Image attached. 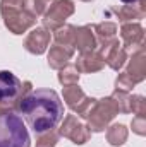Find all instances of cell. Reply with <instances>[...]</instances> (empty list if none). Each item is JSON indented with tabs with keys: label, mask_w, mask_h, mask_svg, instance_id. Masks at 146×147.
Returning <instances> with one entry per match:
<instances>
[{
	"label": "cell",
	"mask_w": 146,
	"mask_h": 147,
	"mask_svg": "<svg viewBox=\"0 0 146 147\" xmlns=\"http://www.w3.org/2000/svg\"><path fill=\"white\" fill-rule=\"evenodd\" d=\"M31 139L17 113L0 115V147H29Z\"/></svg>",
	"instance_id": "3"
},
{
	"label": "cell",
	"mask_w": 146,
	"mask_h": 147,
	"mask_svg": "<svg viewBox=\"0 0 146 147\" xmlns=\"http://www.w3.org/2000/svg\"><path fill=\"white\" fill-rule=\"evenodd\" d=\"M59 82L62 86H72L79 82V70L76 69V65H64L59 70Z\"/></svg>",
	"instance_id": "21"
},
{
	"label": "cell",
	"mask_w": 146,
	"mask_h": 147,
	"mask_svg": "<svg viewBox=\"0 0 146 147\" xmlns=\"http://www.w3.org/2000/svg\"><path fill=\"white\" fill-rule=\"evenodd\" d=\"M0 12L5 28L12 34H23L36 24V17L24 9L23 0H2Z\"/></svg>",
	"instance_id": "4"
},
{
	"label": "cell",
	"mask_w": 146,
	"mask_h": 147,
	"mask_svg": "<svg viewBox=\"0 0 146 147\" xmlns=\"http://www.w3.org/2000/svg\"><path fill=\"white\" fill-rule=\"evenodd\" d=\"M53 2H55V0H23L24 9H26L31 16H35V17H41V16L52 7Z\"/></svg>",
	"instance_id": "20"
},
{
	"label": "cell",
	"mask_w": 146,
	"mask_h": 147,
	"mask_svg": "<svg viewBox=\"0 0 146 147\" xmlns=\"http://www.w3.org/2000/svg\"><path fill=\"white\" fill-rule=\"evenodd\" d=\"M102 57L105 58V63L108 65L112 70H120L126 62H127V51L122 46V43H119V39H115L108 48L102 53Z\"/></svg>",
	"instance_id": "14"
},
{
	"label": "cell",
	"mask_w": 146,
	"mask_h": 147,
	"mask_svg": "<svg viewBox=\"0 0 146 147\" xmlns=\"http://www.w3.org/2000/svg\"><path fill=\"white\" fill-rule=\"evenodd\" d=\"M124 3H127V5H132V3H138L139 0H122Z\"/></svg>",
	"instance_id": "27"
},
{
	"label": "cell",
	"mask_w": 146,
	"mask_h": 147,
	"mask_svg": "<svg viewBox=\"0 0 146 147\" xmlns=\"http://www.w3.org/2000/svg\"><path fill=\"white\" fill-rule=\"evenodd\" d=\"M146 14L145 0H139L132 5H124L120 10H117V17L120 22H132L134 19H143Z\"/></svg>",
	"instance_id": "17"
},
{
	"label": "cell",
	"mask_w": 146,
	"mask_h": 147,
	"mask_svg": "<svg viewBox=\"0 0 146 147\" xmlns=\"http://www.w3.org/2000/svg\"><path fill=\"white\" fill-rule=\"evenodd\" d=\"M112 99L115 101L119 113H131V94L129 92L115 89L112 92Z\"/></svg>",
	"instance_id": "22"
},
{
	"label": "cell",
	"mask_w": 146,
	"mask_h": 147,
	"mask_svg": "<svg viewBox=\"0 0 146 147\" xmlns=\"http://www.w3.org/2000/svg\"><path fill=\"white\" fill-rule=\"evenodd\" d=\"M59 132L55 130H50V132H45V134H40L36 140V147H55L59 142Z\"/></svg>",
	"instance_id": "23"
},
{
	"label": "cell",
	"mask_w": 146,
	"mask_h": 147,
	"mask_svg": "<svg viewBox=\"0 0 146 147\" xmlns=\"http://www.w3.org/2000/svg\"><path fill=\"white\" fill-rule=\"evenodd\" d=\"M59 135L69 139L76 146H83V144H86L91 139V130L76 115H67L64 118L60 128H59Z\"/></svg>",
	"instance_id": "7"
},
{
	"label": "cell",
	"mask_w": 146,
	"mask_h": 147,
	"mask_svg": "<svg viewBox=\"0 0 146 147\" xmlns=\"http://www.w3.org/2000/svg\"><path fill=\"white\" fill-rule=\"evenodd\" d=\"M131 111L134 115L146 116V99L143 96H131Z\"/></svg>",
	"instance_id": "25"
},
{
	"label": "cell",
	"mask_w": 146,
	"mask_h": 147,
	"mask_svg": "<svg viewBox=\"0 0 146 147\" xmlns=\"http://www.w3.org/2000/svg\"><path fill=\"white\" fill-rule=\"evenodd\" d=\"M33 91L29 80H19V77L10 70H0V105H3L12 113L19 111L21 99Z\"/></svg>",
	"instance_id": "2"
},
{
	"label": "cell",
	"mask_w": 146,
	"mask_h": 147,
	"mask_svg": "<svg viewBox=\"0 0 146 147\" xmlns=\"http://www.w3.org/2000/svg\"><path fill=\"white\" fill-rule=\"evenodd\" d=\"M19 113L35 134H45L53 130L64 118V105L60 96L52 89H36L28 92L21 103Z\"/></svg>",
	"instance_id": "1"
},
{
	"label": "cell",
	"mask_w": 146,
	"mask_h": 147,
	"mask_svg": "<svg viewBox=\"0 0 146 147\" xmlns=\"http://www.w3.org/2000/svg\"><path fill=\"white\" fill-rule=\"evenodd\" d=\"M50 45V31L45 28H35L24 39L26 51L33 55H43Z\"/></svg>",
	"instance_id": "10"
},
{
	"label": "cell",
	"mask_w": 146,
	"mask_h": 147,
	"mask_svg": "<svg viewBox=\"0 0 146 147\" xmlns=\"http://www.w3.org/2000/svg\"><path fill=\"white\" fill-rule=\"evenodd\" d=\"M74 10H76V5L72 0H55L52 3V7L41 16L43 28L50 29V31L59 29L60 26H64L65 19L74 14Z\"/></svg>",
	"instance_id": "6"
},
{
	"label": "cell",
	"mask_w": 146,
	"mask_h": 147,
	"mask_svg": "<svg viewBox=\"0 0 146 147\" xmlns=\"http://www.w3.org/2000/svg\"><path fill=\"white\" fill-rule=\"evenodd\" d=\"M74 33H76V26L71 24H64L60 26L59 29H55V45H60V46H67V48H74Z\"/></svg>",
	"instance_id": "19"
},
{
	"label": "cell",
	"mask_w": 146,
	"mask_h": 147,
	"mask_svg": "<svg viewBox=\"0 0 146 147\" xmlns=\"http://www.w3.org/2000/svg\"><path fill=\"white\" fill-rule=\"evenodd\" d=\"M126 74L132 79L134 84H139V82H143V80L146 79L145 46H143V48H138V50L132 53V57H131V60H129V67H127Z\"/></svg>",
	"instance_id": "13"
},
{
	"label": "cell",
	"mask_w": 146,
	"mask_h": 147,
	"mask_svg": "<svg viewBox=\"0 0 146 147\" xmlns=\"http://www.w3.org/2000/svg\"><path fill=\"white\" fill-rule=\"evenodd\" d=\"M93 28V33H95V38H96V46H98V51L103 53L110 45L117 39L115 34H117V24L115 22H100V24H95L91 26Z\"/></svg>",
	"instance_id": "12"
},
{
	"label": "cell",
	"mask_w": 146,
	"mask_h": 147,
	"mask_svg": "<svg viewBox=\"0 0 146 147\" xmlns=\"http://www.w3.org/2000/svg\"><path fill=\"white\" fill-rule=\"evenodd\" d=\"M103 67H105V58L96 50L81 53L76 60V69L79 70V74H95L100 72Z\"/></svg>",
	"instance_id": "11"
},
{
	"label": "cell",
	"mask_w": 146,
	"mask_h": 147,
	"mask_svg": "<svg viewBox=\"0 0 146 147\" xmlns=\"http://www.w3.org/2000/svg\"><path fill=\"white\" fill-rule=\"evenodd\" d=\"M74 48H67V46H60V45H53L48 51V65L50 69L60 70L64 65L69 63V60L74 55Z\"/></svg>",
	"instance_id": "16"
},
{
	"label": "cell",
	"mask_w": 146,
	"mask_h": 147,
	"mask_svg": "<svg viewBox=\"0 0 146 147\" xmlns=\"http://www.w3.org/2000/svg\"><path fill=\"white\" fill-rule=\"evenodd\" d=\"M64 101L65 105L69 106V110L77 113L79 116L84 118V115L88 113L89 106L95 103V98H89L86 96V92L77 86V84H72V86H64Z\"/></svg>",
	"instance_id": "8"
},
{
	"label": "cell",
	"mask_w": 146,
	"mask_h": 147,
	"mask_svg": "<svg viewBox=\"0 0 146 147\" xmlns=\"http://www.w3.org/2000/svg\"><path fill=\"white\" fill-rule=\"evenodd\" d=\"M122 46L127 48H143L145 46V29L139 22H124L120 28Z\"/></svg>",
	"instance_id": "9"
},
{
	"label": "cell",
	"mask_w": 146,
	"mask_h": 147,
	"mask_svg": "<svg viewBox=\"0 0 146 147\" xmlns=\"http://www.w3.org/2000/svg\"><path fill=\"white\" fill-rule=\"evenodd\" d=\"M74 50H77L79 53H86V51H93L96 48V38L93 33L91 26H81L76 28L74 33Z\"/></svg>",
	"instance_id": "15"
},
{
	"label": "cell",
	"mask_w": 146,
	"mask_h": 147,
	"mask_svg": "<svg viewBox=\"0 0 146 147\" xmlns=\"http://www.w3.org/2000/svg\"><path fill=\"white\" fill-rule=\"evenodd\" d=\"M134 86H136V84L132 82V79H131L126 72L119 74V77H117V80H115V89L124 91V92H131Z\"/></svg>",
	"instance_id": "24"
},
{
	"label": "cell",
	"mask_w": 146,
	"mask_h": 147,
	"mask_svg": "<svg viewBox=\"0 0 146 147\" xmlns=\"http://www.w3.org/2000/svg\"><path fill=\"white\" fill-rule=\"evenodd\" d=\"M83 2H93V0H83Z\"/></svg>",
	"instance_id": "28"
},
{
	"label": "cell",
	"mask_w": 146,
	"mask_h": 147,
	"mask_svg": "<svg viewBox=\"0 0 146 147\" xmlns=\"http://www.w3.org/2000/svg\"><path fill=\"white\" fill-rule=\"evenodd\" d=\"M117 115H119L117 105L112 99V96H108V98L95 99V103L89 106L88 113L84 115V120L88 121L86 125L91 132H105L110 121Z\"/></svg>",
	"instance_id": "5"
},
{
	"label": "cell",
	"mask_w": 146,
	"mask_h": 147,
	"mask_svg": "<svg viewBox=\"0 0 146 147\" xmlns=\"http://www.w3.org/2000/svg\"><path fill=\"white\" fill-rule=\"evenodd\" d=\"M131 127H132V132L134 134H138V135H146V116L145 115H136L134 118H132V123H131Z\"/></svg>",
	"instance_id": "26"
},
{
	"label": "cell",
	"mask_w": 146,
	"mask_h": 147,
	"mask_svg": "<svg viewBox=\"0 0 146 147\" xmlns=\"http://www.w3.org/2000/svg\"><path fill=\"white\" fill-rule=\"evenodd\" d=\"M127 135H129V132H127L126 125H122V123H115L112 127H107V140L110 146H122L127 140Z\"/></svg>",
	"instance_id": "18"
}]
</instances>
